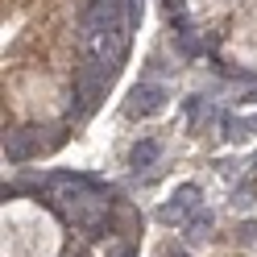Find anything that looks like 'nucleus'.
Masks as SVG:
<instances>
[{
    "instance_id": "obj_8",
    "label": "nucleus",
    "mask_w": 257,
    "mask_h": 257,
    "mask_svg": "<svg viewBox=\"0 0 257 257\" xmlns=\"http://www.w3.org/2000/svg\"><path fill=\"white\" fill-rule=\"evenodd\" d=\"M179 38V50L187 58H195V54H207V46H212V38H195V29H187V34H174Z\"/></svg>"
},
{
    "instance_id": "obj_9",
    "label": "nucleus",
    "mask_w": 257,
    "mask_h": 257,
    "mask_svg": "<svg viewBox=\"0 0 257 257\" xmlns=\"http://www.w3.org/2000/svg\"><path fill=\"white\" fill-rule=\"evenodd\" d=\"M183 228H187V240H199V236H207V228H212V212H207V207H199V212L191 216V220L183 224Z\"/></svg>"
},
{
    "instance_id": "obj_12",
    "label": "nucleus",
    "mask_w": 257,
    "mask_h": 257,
    "mask_svg": "<svg viewBox=\"0 0 257 257\" xmlns=\"http://www.w3.org/2000/svg\"><path fill=\"white\" fill-rule=\"evenodd\" d=\"M162 257H187V253H183V249H174V245H166V249H162Z\"/></svg>"
},
{
    "instance_id": "obj_3",
    "label": "nucleus",
    "mask_w": 257,
    "mask_h": 257,
    "mask_svg": "<svg viewBox=\"0 0 257 257\" xmlns=\"http://www.w3.org/2000/svg\"><path fill=\"white\" fill-rule=\"evenodd\" d=\"M62 141H67V128H54V137H42V128H17V133L5 137V158L13 166H21L29 158H38L42 150H58Z\"/></svg>"
},
{
    "instance_id": "obj_14",
    "label": "nucleus",
    "mask_w": 257,
    "mask_h": 257,
    "mask_svg": "<svg viewBox=\"0 0 257 257\" xmlns=\"http://www.w3.org/2000/svg\"><path fill=\"white\" fill-rule=\"evenodd\" d=\"M253 128H257V120H253Z\"/></svg>"
},
{
    "instance_id": "obj_13",
    "label": "nucleus",
    "mask_w": 257,
    "mask_h": 257,
    "mask_svg": "<svg viewBox=\"0 0 257 257\" xmlns=\"http://www.w3.org/2000/svg\"><path fill=\"white\" fill-rule=\"evenodd\" d=\"M253 166H257V158H253Z\"/></svg>"
},
{
    "instance_id": "obj_11",
    "label": "nucleus",
    "mask_w": 257,
    "mask_h": 257,
    "mask_svg": "<svg viewBox=\"0 0 257 257\" xmlns=\"http://www.w3.org/2000/svg\"><path fill=\"white\" fill-rule=\"evenodd\" d=\"M128 5V29H137L141 25V0H124Z\"/></svg>"
},
{
    "instance_id": "obj_1",
    "label": "nucleus",
    "mask_w": 257,
    "mask_h": 257,
    "mask_svg": "<svg viewBox=\"0 0 257 257\" xmlns=\"http://www.w3.org/2000/svg\"><path fill=\"white\" fill-rule=\"evenodd\" d=\"M112 75H116V71H108V67H91V62L75 67V79H71V108H67V116L83 120L87 112L100 108V100L108 95Z\"/></svg>"
},
{
    "instance_id": "obj_7",
    "label": "nucleus",
    "mask_w": 257,
    "mask_h": 257,
    "mask_svg": "<svg viewBox=\"0 0 257 257\" xmlns=\"http://www.w3.org/2000/svg\"><path fill=\"white\" fill-rule=\"evenodd\" d=\"M158 158H162V146H158L154 137H146V141H137V146L128 150V166H133V170H150Z\"/></svg>"
},
{
    "instance_id": "obj_5",
    "label": "nucleus",
    "mask_w": 257,
    "mask_h": 257,
    "mask_svg": "<svg viewBox=\"0 0 257 257\" xmlns=\"http://www.w3.org/2000/svg\"><path fill=\"white\" fill-rule=\"evenodd\" d=\"M128 25V5L124 0H87L83 17H79V29L91 34V29H116Z\"/></svg>"
},
{
    "instance_id": "obj_6",
    "label": "nucleus",
    "mask_w": 257,
    "mask_h": 257,
    "mask_svg": "<svg viewBox=\"0 0 257 257\" xmlns=\"http://www.w3.org/2000/svg\"><path fill=\"white\" fill-rule=\"evenodd\" d=\"M166 100H170V95H166L162 83H137L133 91H128L124 112H128L133 120H137V116H158V112L166 108Z\"/></svg>"
},
{
    "instance_id": "obj_4",
    "label": "nucleus",
    "mask_w": 257,
    "mask_h": 257,
    "mask_svg": "<svg viewBox=\"0 0 257 257\" xmlns=\"http://www.w3.org/2000/svg\"><path fill=\"white\" fill-rule=\"evenodd\" d=\"M199 199H203V191H199L195 183H183V187L174 191V195H170L162 207H158V220H162V224H174V228H183V224L203 207Z\"/></svg>"
},
{
    "instance_id": "obj_10",
    "label": "nucleus",
    "mask_w": 257,
    "mask_h": 257,
    "mask_svg": "<svg viewBox=\"0 0 257 257\" xmlns=\"http://www.w3.org/2000/svg\"><path fill=\"white\" fill-rule=\"evenodd\" d=\"M104 257H137V249L128 245V240H120V236H108L104 240Z\"/></svg>"
},
{
    "instance_id": "obj_2",
    "label": "nucleus",
    "mask_w": 257,
    "mask_h": 257,
    "mask_svg": "<svg viewBox=\"0 0 257 257\" xmlns=\"http://www.w3.org/2000/svg\"><path fill=\"white\" fill-rule=\"evenodd\" d=\"M79 54H83V62H91V67H108V71H116L120 62L128 58V34H124V25L79 34Z\"/></svg>"
}]
</instances>
